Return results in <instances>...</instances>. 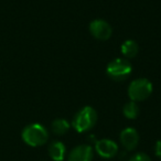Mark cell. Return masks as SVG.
Wrapping results in <instances>:
<instances>
[{
	"instance_id": "cell-1",
	"label": "cell",
	"mask_w": 161,
	"mask_h": 161,
	"mask_svg": "<svg viewBox=\"0 0 161 161\" xmlns=\"http://www.w3.org/2000/svg\"><path fill=\"white\" fill-rule=\"evenodd\" d=\"M22 140L31 147H40L45 145L49 139V134L41 124H31L22 130Z\"/></svg>"
},
{
	"instance_id": "cell-2",
	"label": "cell",
	"mask_w": 161,
	"mask_h": 161,
	"mask_svg": "<svg viewBox=\"0 0 161 161\" xmlns=\"http://www.w3.org/2000/svg\"><path fill=\"white\" fill-rule=\"evenodd\" d=\"M97 121V113L91 106H85L80 109L73 119V127L78 132L90 131Z\"/></svg>"
},
{
	"instance_id": "cell-3",
	"label": "cell",
	"mask_w": 161,
	"mask_h": 161,
	"mask_svg": "<svg viewBox=\"0 0 161 161\" xmlns=\"http://www.w3.org/2000/svg\"><path fill=\"white\" fill-rule=\"evenodd\" d=\"M152 93V84L147 78H137L132 80L128 87V96L132 102L147 99Z\"/></svg>"
},
{
	"instance_id": "cell-4",
	"label": "cell",
	"mask_w": 161,
	"mask_h": 161,
	"mask_svg": "<svg viewBox=\"0 0 161 161\" xmlns=\"http://www.w3.org/2000/svg\"><path fill=\"white\" fill-rule=\"evenodd\" d=\"M132 66L126 58H115L107 65L106 73L114 80H124L131 74Z\"/></svg>"
},
{
	"instance_id": "cell-5",
	"label": "cell",
	"mask_w": 161,
	"mask_h": 161,
	"mask_svg": "<svg viewBox=\"0 0 161 161\" xmlns=\"http://www.w3.org/2000/svg\"><path fill=\"white\" fill-rule=\"evenodd\" d=\"M90 31L95 39L106 41L112 36L113 29L107 21L103 19H96L90 23Z\"/></svg>"
},
{
	"instance_id": "cell-6",
	"label": "cell",
	"mask_w": 161,
	"mask_h": 161,
	"mask_svg": "<svg viewBox=\"0 0 161 161\" xmlns=\"http://www.w3.org/2000/svg\"><path fill=\"white\" fill-rule=\"evenodd\" d=\"M95 150L101 157L109 159L118 153V145L112 139H101L95 143Z\"/></svg>"
},
{
	"instance_id": "cell-7",
	"label": "cell",
	"mask_w": 161,
	"mask_h": 161,
	"mask_svg": "<svg viewBox=\"0 0 161 161\" xmlns=\"http://www.w3.org/2000/svg\"><path fill=\"white\" fill-rule=\"evenodd\" d=\"M93 148L90 145L76 146L67 157V161H92Z\"/></svg>"
},
{
	"instance_id": "cell-8",
	"label": "cell",
	"mask_w": 161,
	"mask_h": 161,
	"mask_svg": "<svg viewBox=\"0 0 161 161\" xmlns=\"http://www.w3.org/2000/svg\"><path fill=\"white\" fill-rule=\"evenodd\" d=\"M120 142L124 146L126 150L131 151L138 146L139 142V135L135 128H125L123 131L120 132Z\"/></svg>"
},
{
	"instance_id": "cell-9",
	"label": "cell",
	"mask_w": 161,
	"mask_h": 161,
	"mask_svg": "<svg viewBox=\"0 0 161 161\" xmlns=\"http://www.w3.org/2000/svg\"><path fill=\"white\" fill-rule=\"evenodd\" d=\"M66 154V147L62 141H53L49 146V156L54 161H63Z\"/></svg>"
},
{
	"instance_id": "cell-10",
	"label": "cell",
	"mask_w": 161,
	"mask_h": 161,
	"mask_svg": "<svg viewBox=\"0 0 161 161\" xmlns=\"http://www.w3.org/2000/svg\"><path fill=\"white\" fill-rule=\"evenodd\" d=\"M120 51L123 55L127 58H132L138 54L139 47L136 41L134 40H126L125 42L121 44Z\"/></svg>"
},
{
	"instance_id": "cell-11",
	"label": "cell",
	"mask_w": 161,
	"mask_h": 161,
	"mask_svg": "<svg viewBox=\"0 0 161 161\" xmlns=\"http://www.w3.org/2000/svg\"><path fill=\"white\" fill-rule=\"evenodd\" d=\"M69 126L71 125H69V123L67 120H65L63 118H58L52 123L51 128H52V131L55 135L63 136V135H65L69 130Z\"/></svg>"
},
{
	"instance_id": "cell-12",
	"label": "cell",
	"mask_w": 161,
	"mask_h": 161,
	"mask_svg": "<svg viewBox=\"0 0 161 161\" xmlns=\"http://www.w3.org/2000/svg\"><path fill=\"white\" fill-rule=\"evenodd\" d=\"M123 113L126 118L128 119H136L139 115V107L136 104V102H129L124 106Z\"/></svg>"
},
{
	"instance_id": "cell-13",
	"label": "cell",
	"mask_w": 161,
	"mask_h": 161,
	"mask_svg": "<svg viewBox=\"0 0 161 161\" xmlns=\"http://www.w3.org/2000/svg\"><path fill=\"white\" fill-rule=\"evenodd\" d=\"M129 161H151V159L148 154L143 153V152H139V153L132 156Z\"/></svg>"
},
{
	"instance_id": "cell-14",
	"label": "cell",
	"mask_w": 161,
	"mask_h": 161,
	"mask_svg": "<svg viewBox=\"0 0 161 161\" xmlns=\"http://www.w3.org/2000/svg\"><path fill=\"white\" fill-rule=\"evenodd\" d=\"M154 152H156V156L161 159V140H158L156 142V146H154Z\"/></svg>"
}]
</instances>
